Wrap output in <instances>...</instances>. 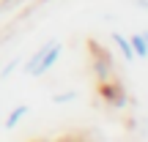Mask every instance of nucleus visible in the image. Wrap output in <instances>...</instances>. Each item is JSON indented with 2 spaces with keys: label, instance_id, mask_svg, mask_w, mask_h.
Here are the masks:
<instances>
[{
  "label": "nucleus",
  "instance_id": "1",
  "mask_svg": "<svg viewBox=\"0 0 148 142\" xmlns=\"http://www.w3.org/2000/svg\"><path fill=\"white\" fill-rule=\"evenodd\" d=\"M60 55H63V41H58V38H49V41H44L41 47H36L30 55H27L25 60H22V74L25 77H44L47 71L55 69V63L60 60Z\"/></svg>",
  "mask_w": 148,
  "mask_h": 142
},
{
  "label": "nucleus",
  "instance_id": "2",
  "mask_svg": "<svg viewBox=\"0 0 148 142\" xmlns=\"http://www.w3.org/2000/svg\"><path fill=\"white\" fill-rule=\"evenodd\" d=\"M96 93H99L101 104H104L107 109H112V112H123V109H129V107L134 104V99L129 96V90L123 88V82L118 77L104 79V82H96Z\"/></svg>",
  "mask_w": 148,
  "mask_h": 142
},
{
  "label": "nucleus",
  "instance_id": "3",
  "mask_svg": "<svg viewBox=\"0 0 148 142\" xmlns=\"http://www.w3.org/2000/svg\"><path fill=\"white\" fill-rule=\"evenodd\" d=\"M90 71H93L96 82H104V79L115 77V66H112V58L104 47H90Z\"/></svg>",
  "mask_w": 148,
  "mask_h": 142
},
{
  "label": "nucleus",
  "instance_id": "4",
  "mask_svg": "<svg viewBox=\"0 0 148 142\" xmlns=\"http://www.w3.org/2000/svg\"><path fill=\"white\" fill-rule=\"evenodd\" d=\"M27 115H30V104H14L11 112L5 115V120H3V128H5V131H14Z\"/></svg>",
  "mask_w": 148,
  "mask_h": 142
},
{
  "label": "nucleus",
  "instance_id": "5",
  "mask_svg": "<svg viewBox=\"0 0 148 142\" xmlns=\"http://www.w3.org/2000/svg\"><path fill=\"white\" fill-rule=\"evenodd\" d=\"M110 38H112V44H115V49L121 52V58H123V63H134V52H132V44H129V36H123L121 30H112L110 33Z\"/></svg>",
  "mask_w": 148,
  "mask_h": 142
},
{
  "label": "nucleus",
  "instance_id": "6",
  "mask_svg": "<svg viewBox=\"0 0 148 142\" xmlns=\"http://www.w3.org/2000/svg\"><path fill=\"white\" fill-rule=\"evenodd\" d=\"M129 44H132V52L137 60H148V30H137L129 36Z\"/></svg>",
  "mask_w": 148,
  "mask_h": 142
},
{
  "label": "nucleus",
  "instance_id": "7",
  "mask_svg": "<svg viewBox=\"0 0 148 142\" xmlns=\"http://www.w3.org/2000/svg\"><path fill=\"white\" fill-rule=\"evenodd\" d=\"M49 101H52L55 107H69L74 101H79V90L77 88H66V90H60V93H52Z\"/></svg>",
  "mask_w": 148,
  "mask_h": 142
},
{
  "label": "nucleus",
  "instance_id": "8",
  "mask_svg": "<svg viewBox=\"0 0 148 142\" xmlns=\"http://www.w3.org/2000/svg\"><path fill=\"white\" fill-rule=\"evenodd\" d=\"M19 66H22V58H11L8 63L0 69V82H8V79L14 77L16 71H19Z\"/></svg>",
  "mask_w": 148,
  "mask_h": 142
},
{
  "label": "nucleus",
  "instance_id": "9",
  "mask_svg": "<svg viewBox=\"0 0 148 142\" xmlns=\"http://www.w3.org/2000/svg\"><path fill=\"white\" fill-rule=\"evenodd\" d=\"M134 3V8H140V11H148V0H132Z\"/></svg>",
  "mask_w": 148,
  "mask_h": 142
},
{
  "label": "nucleus",
  "instance_id": "10",
  "mask_svg": "<svg viewBox=\"0 0 148 142\" xmlns=\"http://www.w3.org/2000/svg\"><path fill=\"white\" fill-rule=\"evenodd\" d=\"M8 5H11V0H5V3H0V19H3V11L8 8Z\"/></svg>",
  "mask_w": 148,
  "mask_h": 142
}]
</instances>
